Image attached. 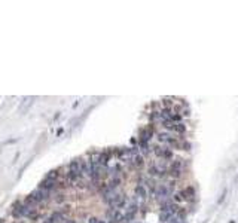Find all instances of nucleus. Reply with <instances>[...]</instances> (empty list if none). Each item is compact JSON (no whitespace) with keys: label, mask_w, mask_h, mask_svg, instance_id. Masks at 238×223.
<instances>
[{"label":"nucleus","mask_w":238,"mask_h":223,"mask_svg":"<svg viewBox=\"0 0 238 223\" xmlns=\"http://www.w3.org/2000/svg\"><path fill=\"white\" fill-rule=\"evenodd\" d=\"M155 197L159 199V201H162V199L165 201V199L170 197V189H168L167 186H164V184L159 186V187L156 189V192H155Z\"/></svg>","instance_id":"nucleus-1"},{"label":"nucleus","mask_w":238,"mask_h":223,"mask_svg":"<svg viewBox=\"0 0 238 223\" xmlns=\"http://www.w3.org/2000/svg\"><path fill=\"white\" fill-rule=\"evenodd\" d=\"M46 197H48V190H43V189H37V190H34V192L30 195V198L33 199L34 202H40V201H43Z\"/></svg>","instance_id":"nucleus-2"},{"label":"nucleus","mask_w":238,"mask_h":223,"mask_svg":"<svg viewBox=\"0 0 238 223\" xmlns=\"http://www.w3.org/2000/svg\"><path fill=\"white\" fill-rule=\"evenodd\" d=\"M182 168H183V164L180 161H174L173 165H171V168H170V173H171L173 177H179L182 174Z\"/></svg>","instance_id":"nucleus-3"},{"label":"nucleus","mask_w":238,"mask_h":223,"mask_svg":"<svg viewBox=\"0 0 238 223\" xmlns=\"http://www.w3.org/2000/svg\"><path fill=\"white\" fill-rule=\"evenodd\" d=\"M107 216H109V219L112 220V222H122L124 220V214L119 211V210H115V208H112L109 213H107Z\"/></svg>","instance_id":"nucleus-4"},{"label":"nucleus","mask_w":238,"mask_h":223,"mask_svg":"<svg viewBox=\"0 0 238 223\" xmlns=\"http://www.w3.org/2000/svg\"><path fill=\"white\" fill-rule=\"evenodd\" d=\"M136 195H137L139 198H142V199H144L146 197H147V190L144 189V186H143V184H139V186L136 187Z\"/></svg>","instance_id":"nucleus-5"},{"label":"nucleus","mask_w":238,"mask_h":223,"mask_svg":"<svg viewBox=\"0 0 238 223\" xmlns=\"http://www.w3.org/2000/svg\"><path fill=\"white\" fill-rule=\"evenodd\" d=\"M159 141H164V143H168V144H176V140L173 137H170L168 134H159Z\"/></svg>","instance_id":"nucleus-6"},{"label":"nucleus","mask_w":238,"mask_h":223,"mask_svg":"<svg viewBox=\"0 0 238 223\" xmlns=\"http://www.w3.org/2000/svg\"><path fill=\"white\" fill-rule=\"evenodd\" d=\"M54 183H55V181L45 178V180L40 183V189H43V190H49V189H52V187H54Z\"/></svg>","instance_id":"nucleus-7"},{"label":"nucleus","mask_w":238,"mask_h":223,"mask_svg":"<svg viewBox=\"0 0 238 223\" xmlns=\"http://www.w3.org/2000/svg\"><path fill=\"white\" fill-rule=\"evenodd\" d=\"M133 161H134V164H136L137 167H142V165H143V158L139 155V153L133 156Z\"/></svg>","instance_id":"nucleus-8"},{"label":"nucleus","mask_w":238,"mask_h":223,"mask_svg":"<svg viewBox=\"0 0 238 223\" xmlns=\"http://www.w3.org/2000/svg\"><path fill=\"white\" fill-rule=\"evenodd\" d=\"M57 177H58V173H57V171H49V174H46V178L48 180H52V181H55Z\"/></svg>","instance_id":"nucleus-9"},{"label":"nucleus","mask_w":238,"mask_h":223,"mask_svg":"<svg viewBox=\"0 0 238 223\" xmlns=\"http://www.w3.org/2000/svg\"><path fill=\"white\" fill-rule=\"evenodd\" d=\"M174 129H176L177 132H180V134H182V132H185V131H186V126H185L183 124H176Z\"/></svg>","instance_id":"nucleus-10"},{"label":"nucleus","mask_w":238,"mask_h":223,"mask_svg":"<svg viewBox=\"0 0 238 223\" xmlns=\"http://www.w3.org/2000/svg\"><path fill=\"white\" fill-rule=\"evenodd\" d=\"M107 159H109V155H107V153H101V155H100V161H98V162H100V164H106V162H107Z\"/></svg>","instance_id":"nucleus-11"},{"label":"nucleus","mask_w":238,"mask_h":223,"mask_svg":"<svg viewBox=\"0 0 238 223\" xmlns=\"http://www.w3.org/2000/svg\"><path fill=\"white\" fill-rule=\"evenodd\" d=\"M150 135H152V129H150V128H147V129L143 132V140H147V138H150Z\"/></svg>","instance_id":"nucleus-12"},{"label":"nucleus","mask_w":238,"mask_h":223,"mask_svg":"<svg viewBox=\"0 0 238 223\" xmlns=\"http://www.w3.org/2000/svg\"><path fill=\"white\" fill-rule=\"evenodd\" d=\"M89 223H98V219H95V217H91L89 220H88Z\"/></svg>","instance_id":"nucleus-13"},{"label":"nucleus","mask_w":238,"mask_h":223,"mask_svg":"<svg viewBox=\"0 0 238 223\" xmlns=\"http://www.w3.org/2000/svg\"><path fill=\"white\" fill-rule=\"evenodd\" d=\"M98 223H104V222H101V220H98Z\"/></svg>","instance_id":"nucleus-14"}]
</instances>
